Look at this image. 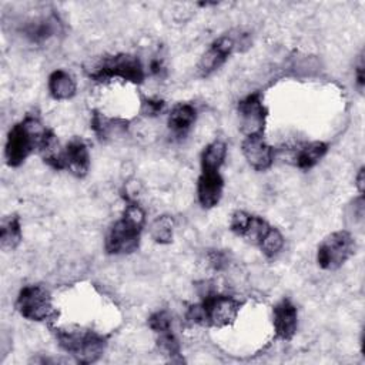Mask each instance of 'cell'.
Returning a JSON list of instances; mask_svg holds the SVG:
<instances>
[{
  "label": "cell",
  "instance_id": "obj_1",
  "mask_svg": "<svg viewBox=\"0 0 365 365\" xmlns=\"http://www.w3.org/2000/svg\"><path fill=\"white\" fill-rule=\"evenodd\" d=\"M230 230L235 235L258 247L269 259L275 258L284 248L285 240L281 231L259 215L237 210L231 215Z\"/></svg>",
  "mask_w": 365,
  "mask_h": 365
},
{
  "label": "cell",
  "instance_id": "obj_2",
  "mask_svg": "<svg viewBox=\"0 0 365 365\" xmlns=\"http://www.w3.org/2000/svg\"><path fill=\"white\" fill-rule=\"evenodd\" d=\"M145 214L134 200H127L123 215L108 230L104 248L110 255H127L138 250Z\"/></svg>",
  "mask_w": 365,
  "mask_h": 365
},
{
  "label": "cell",
  "instance_id": "obj_3",
  "mask_svg": "<svg viewBox=\"0 0 365 365\" xmlns=\"http://www.w3.org/2000/svg\"><path fill=\"white\" fill-rule=\"evenodd\" d=\"M242 307V301L232 295L207 292L201 301L188 307L185 318L188 322L208 327L225 328L235 322Z\"/></svg>",
  "mask_w": 365,
  "mask_h": 365
},
{
  "label": "cell",
  "instance_id": "obj_4",
  "mask_svg": "<svg viewBox=\"0 0 365 365\" xmlns=\"http://www.w3.org/2000/svg\"><path fill=\"white\" fill-rule=\"evenodd\" d=\"M46 127L34 114H27L21 121L11 125L4 145V158L9 167L21 165L30 154L37 151Z\"/></svg>",
  "mask_w": 365,
  "mask_h": 365
},
{
  "label": "cell",
  "instance_id": "obj_5",
  "mask_svg": "<svg viewBox=\"0 0 365 365\" xmlns=\"http://www.w3.org/2000/svg\"><path fill=\"white\" fill-rule=\"evenodd\" d=\"M54 334L58 345L80 364L98 361L107 348V338L96 331L56 329Z\"/></svg>",
  "mask_w": 365,
  "mask_h": 365
},
{
  "label": "cell",
  "instance_id": "obj_6",
  "mask_svg": "<svg viewBox=\"0 0 365 365\" xmlns=\"http://www.w3.org/2000/svg\"><path fill=\"white\" fill-rule=\"evenodd\" d=\"M90 78L97 83H107L113 78H120L133 84H141L145 78V70L137 56L118 53L104 57L90 73Z\"/></svg>",
  "mask_w": 365,
  "mask_h": 365
},
{
  "label": "cell",
  "instance_id": "obj_7",
  "mask_svg": "<svg viewBox=\"0 0 365 365\" xmlns=\"http://www.w3.org/2000/svg\"><path fill=\"white\" fill-rule=\"evenodd\" d=\"M356 250L354 235L346 230H338L327 235L317 248V262L325 271L341 268Z\"/></svg>",
  "mask_w": 365,
  "mask_h": 365
},
{
  "label": "cell",
  "instance_id": "obj_8",
  "mask_svg": "<svg viewBox=\"0 0 365 365\" xmlns=\"http://www.w3.org/2000/svg\"><path fill=\"white\" fill-rule=\"evenodd\" d=\"M16 309L19 314L34 322L54 321L56 309L48 289L43 285H24L16 298Z\"/></svg>",
  "mask_w": 365,
  "mask_h": 365
},
{
  "label": "cell",
  "instance_id": "obj_9",
  "mask_svg": "<svg viewBox=\"0 0 365 365\" xmlns=\"http://www.w3.org/2000/svg\"><path fill=\"white\" fill-rule=\"evenodd\" d=\"M248 34H241L238 37H234L231 34H224L215 38L210 47L205 50V53L200 57L197 63V74L202 78L210 77L214 74L218 68L224 66V63L230 58V56L237 50V47L244 46L245 48L250 47Z\"/></svg>",
  "mask_w": 365,
  "mask_h": 365
},
{
  "label": "cell",
  "instance_id": "obj_10",
  "mask_svg": "<svg viewBox=\"0 0 365 365\" xmlns=\"http://www.w3.org/2000/svg\"><path fill=\"white\" fill-rule=\"evenodd\" d=\"M237 110L240 117V130L245 137L264 134L268 108L264 104V97L259 91L250 93L241 98L238 101Z\"/></svg>",
  "mask_w": 365,
  "mask_h": 365
},
{
  "label": "cell",
  "instance_id": "obj_11",
  "mask_svg": "<svg viewBox=\"0 0 365 365\" xmlns=\"http://www.w3.org/2000/svg\"><path fill=\"white\" fill-rule=\"evenodd\" d=\"M90 151L84 140L80 137H73L66 147L60 151L56 168L57 171L60 170H67L77 178H83L87 175L90 170Z\"/></svg>",
  "mask_w": 365,
  "mask_h": 365
},
{
  "label": "cell",
  "instance_id": "obj_12",
  "mask_svg": "<svg viewBox=\"0 0 365 365\" xmlns=\"http://www.w3.org/2000/svg\"><path fill=\"white\" fill-rule=\"evenodd\" d=\"M272 327L275 339L288 342L298 329V309L289 298L279 299L272 307Z\"/></svg>",
  "mask_w": 365,
  "mask_h": 365
},
{
  "label": "cell",
  "instance_id": "obj_13",
  "mask_svg": "<svg viewBox=\"0 0 365 365\" xmlns=\"http://www.w3.org/2000/svg\"><path fill=\"white\" fill-rule=\"evenodd\" d=\"M241 151L248 165L257 171H267L275 160V148L265 141L264 134L245 137L241 143Z\"/></svg>",
  "mask_w": 365,
  "mask_h": 365
},
{
  "label": "cell",
  "instance_id": "obj_14",
  "mask_svg": "<svg viewBox=\"0 0 365 365\" xmlns=\"http://www.w3.org/2000/svg\"><path fill=\"white\" fill-rule=\"evenodd\" d=\"M224 192V178L220 170H201L197 180V198L202 208L210 210L220 204Z\"/></svg>",
  "mask_w": 365,
  "mask_h": 365
},
{
  "label": "cell",
  "instance_id": "obj_15",
  "mask_svg": "<svg viewBox=\"0 0 365 365\" xmlns=\"http://www.w3.org/2000/svg\"><path fill=\"white\" fill-rule=\"evenodd\" d=\"M197 121V108L191 103L175 104L167 118V127L174 137H185Z\"/></svg>",
  "mask_w": 365,
  "mask_h": 365
},
{
  "label": "cell",
  "instance_id": "obj_16",
  "mask_svg": "<svg viewBox=\"0 0 365 365\" xmlns=\"http://www.w3.org/2000/svg\"><path fill=\"white\" fill-rule=\"evenodd\" d=\"M61 31V21L56 14H48L29 21L23 27V36L36 44L44 43Z\"/></svg>",
  "mask_w": 365,
  "mask_h": 365
},
{
  "label": "cell",
  "instance_id": "obj_17",
  "mask_svg": "<svg viewBox=\"0 0 365 365\" xmlns=\"http://www.w3.org/2000/svg\"><path fill=\"white\" fill-rule=\"evenodd\" d=\"M328 150H329V144L319 140L301 144L298 148H295L292 154L294 165L304 171L311 170L325 157Z\"/></svg>",
  "mask_w": 365,
  "mask_h": 365
},
{
  "label": "cell",
  "instance_id": "obj_18",
  "mask_svg": "<svg viewBox=\"0 0 365 365\" xmlns=\"http://www.w3.org/2000/svg\"><path fill=\"white\" fill-rule=\"evenodd\" d=\"M90 124L91 130L101 141H107L118 134H123L128 128V120L118 117H107L98 111H93Z\"/></svg>",
  "mask_w": 365,
  "mask_h": 365
},
{
  "label": "cell",
  "instance_id": "obj_19",
  "mask_svg": "<svg viewBox=\"0 0 365 365\" xmlns=\"http://www.w3.org/2000/svg\"><path fill=\"white\" fill-rule=\"evenodd\" d=\"M47 88L50 96L57 101L70 100L77 93V84L71 74H68L66 70L57 68L54 70L47 80Z\"/></svg>",
  "mask_w": 365,
  "mask_h": 365
},
{
  "label": "cell",
  "instance_id": "obj_20",
  "mask_svg": "<svg viewBox=\"0 0 365 365\" xmlns=\"http://www.w3.org/2000/svg\"><path fill=\"white\" fill-rule=\"evenodd\" d=\"M23 240L21 222L17 214H10L1 220L0 225V244L6 251H11L19 247Z\"/></svg>",
  "mask_w": 365,
  "mask_h": 365
},
{
  "label": "cell",
  "instance_id": "obj_21",
  "mask_svg": "<svg viewBox=\"0 0 365 365\" xmlns=\"http://www.w3.org/2000/svg\"><path fill=\"white\" fill-rule=\"evenodd\" d=\"M227 157V144L221 140H215L204 147L201 151L200 163L201 170H220Z\"/></svg>",
  "mask_w": 365,
  "mask_h": 365
},
{
  "label": "cell",
  "instance_id": "obj_22",
  "mask_svg": "<svg viewBox=\"0 0 365 365\" xmlns=\"http://www.w3.org/2000/svg\"><path fill=\"white\" fill-rule=\"evenodd\" d=\"M174 218L171 215H160L150 225V235L157 244H170L174 237Z\"/></svg>",
  "mask_w": 365,
  "mask_h": 365
},
{
  "label": "cell",
  "instance_id": "obj_23",
  "mask_svg": "<svg viewBox=\"0 0 365 365\" xmlns=\"http://www.w3.org/2000/svg\"><path fill=\"white\" fill-rule=\"evenodd\" d=\"M155 335H157L155 342H157V348L160 349V352H163L173 361L181 359V346H180V342H178L177 336L174 335L173 329L160 332Z\"/></svg>",
  "mask_w": 365,
  "mask_h": 365
},
{
  "label": "cell",
  "instance_id": "obj_24",
  "mask_svg": "<svg viewBox=\"0 0 365 365\" xmlns=\"http://www.w3.org/2000/svg\"><path fill=\"white\" fill-rule=\"evenodd\" d=\"M147 324H148V328H150L154 334H160V332H165V331L173 329V328H171V325H173V318H171L170 312L165 311V309H160V311L153 312V314L148 317Z\"/></svg>",
  "mask_w": 365,
  "mask_h": 365
},
{
  "label": "cell",
  "instance_id": "obj_25",
  "mask_svg": "<svg viewBox=\"0 0 365 365\" xmlns=\"http://www.w3.org/2000/svg\"><path fill=\"white\" fill-rule=\"evenodd\" d=\"M165 108V101L161 98H151L144 97L141 98V114L145 117H157Z\"/></svg>",
  "mask_w": 365,
  "mask_h": 365
},
{
  "label": "cell",
  "instance_id": "obj_26",
  "mask_svg": "<svg viewBox=\"0 0 365 365\" xmlns=\"http://www.w3.org/2000/svg\"><path fill=\"white\" fill-rule=\"evenodd\" d=\"M208 261L215 271H221L228 265V255L222 251H212L208 254Z\"/></svg>",
  "mask_w": 365,
  "mask_h": 365
},
{
  "label": "cell",
  "instance_id": "obj_27",
  "mask_svg": "<svg viewBox=\"0 0 365 365\" xmlns=\"http://www.w3.org/2000/svg\"><path fill=\"white\" fill-rule=\"evenodd\" d=\"M355 83H356V87H358L359 93H362L364 86H365V77H364V57H362V54L359 56L358 63H356V66H355Z\"/></svg>",
  "mask_w": 365,
  "mask_h": 365
},
{
  "label": "cell",
  "instance_id": "obj_28",
  "mask_svg": "<svg viewBox=\"0 0 365 365\" xmlns=\"http://www.w3.org/2000/svg\"><path fill=\"white\" fill-rule=\"evenodd\" d=\"M150 73L153 74V76H155V77H163V74H164V71H165V67H164V64H163V61L160 60V58H153L151 61H150Z\"/></svg>",
  "mask_w": 365,
  "mask_h": 365
},
{
  "label": "cell",
  "instance_id": "obj_29",
  "mask_svg": "<svg viewBox=\"0 0 365 365\" xmlns=\"http://www.w3.org/2000/svg\"><path fill=\"white\" fill-rule=\"evenodd\" d=\"M364 167H361L356 173V177H355V181H356V188H358V192L359 194H364V185H365V180H364Z\"/></svg>",
  "mask_w": 365,
  "mask_h": 365
}]
</instances>
